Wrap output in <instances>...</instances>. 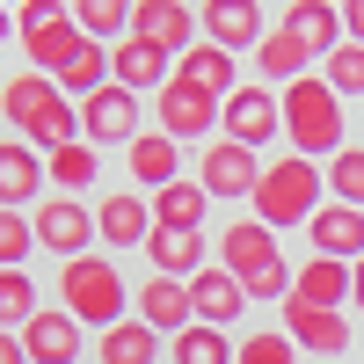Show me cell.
Here are the masks:
<instances>
[{
    "label": "cell",
    "instance_id": "cell-1",
    "mask_svg": "<svg viewBox=\"0 0 364 364\" xmlns=\"http://www.w3.org/2000/svg\"><path fill=\"white\" fill-rule=\"evenodd\" d=\"M219 269H233L255 306H284L291 299V262L277 255V233H269L262 219H233L219 233Z\"/></svg>",
    "mask_w": 364,
    "mask_h": 364
},
{
    "label": "cell",
    "instance_id": "cell-2",
    "mask_svg": "<svg viewBox=\"0 0 364 364\" xmlns=\"http://www.w3.org/2000/svg\"><path fill=\"white\" fill-rule=\"evenodd\" d=\"M0 117H8L29 146H44V154H58V146L80 139V109L58 95V80H44V73H15L8 87H0Z\"/></svg>",
    "mask_w": 364,
    "mask_h": 364
},
{
    "label": "cell",
    "instance_id": "cell-3",
    "mask_svg": "<svg viewBox=\"0 0 364 364\" xmlns=\"http://www.w3.org/2000/svg\"><path fill=\"white\" fill-rule=\"evenodd\" d=\"M321 190H328V175L306 154H284V161H269L255 175V219L269 233H277V226H306L314 211H321Z\"/></svg>",
    "mask_w": 364,
    "mask_h": 364
},
{
    "label": "cell",
    "instance_id": "cell-4",
    "mask_svg": "<svg viewBox=\"0 0 364 364\" xmlns=\"http://www.w3.org/2000/svg\"><path fill=\"white\" fill-rule=\"evenodd\" d=\"M277 102H284V139H291L306 161L343 154V95H336L328 80H314V73H306V80H291Z\"/></svg>",
    "mask_w": 364,
    "mask_h": 364
},
{
    "label": "cell",
    "instance_id": "cell-5",
    "mask_svg": "<svg viewBox=\"0 0 364 364\" xmlns=\"http://www.w3.org/2000/svg\"><path fill=\"white\" fill-rule=\"evenodd\" d=\"M58 299H66V314H73L80 328H117V321H124V306H132L117 262H102V255L58 262Z\"/></svg>",
    "mask_w": 364,
    "mask_h": 364
},
{
    "label": "cell",
    "instance_id": "cell-6",
    "mask_svg": "<svg viewBox=\"0 0 364 364\" xmlns=\"http://www.w3.org/2000/svg\"><path fill=\"white\" fill-rule=\"evenodd\" d=\"M284 132V102H277V87H233V95L219 102V139H233V146H269Z\"/></svg>",
    "mask_w": 364,
    "mask_h": 364
},
{
    "label": "cell",
    "instance_id": "cell-7",
    "mask_svg": "<svg viewBox=\"0 0 364 364\" xmlns=\"http://www.w3.org/2000/svg\"><path fill=\"white\" fill-rule=\"evenodd\" d=\"M284 336H291V350H306L314 364H336L343 350H350V321L343 314H328V306H306V299H284Z\"/></svg>",
    "mask_w": 364,
    "mask_h": 364
},
{
    "label": "cell",
    "instance_id": "cell-8",
    "mask_svg": "<svg viewBox=\"0 0 364 364\" xmlns=\"http://www.w3.org/2000/svg\"><path fill=\"white\" fill-rule=\"evenodd\" d=\"M255 154L248 146H233V139H219V146H204L197 154V182H204V197L211 204H240V197H255Z\"/></svg>",
    "mask_w": 364,
    "mask_h": 364
},
{
    "label": "cell",
    "instance_id": "cell-9",
    "mask_svg": "<svg viewBox=\"0 0 364 364\" xmlns=\"http://www.w3.org/2000/svg\"><path fill=\"white\" fill-rule=\"evenodd\" d=\"M80 139L87 146H132L139 139V95L132 87H102V95H87L80 102Z\"/></svg>",
    "mask_w": 364,
    "mask_h": 364
},
{
    "label": "cell",
    "instance_id": "cell-10",
    "mask_svg": "<svg viewBox=\"0 0 364 364\" xmlns=\"http://www.w3.org/2000/svg\"><path fill=\"white\" fill-rule=\"evenodd\" d=\"M37 248H51V255H87V240H95V211H87L80 197H51V204H37Z\"/></svg>",
    "mask_w": 364,
    "mask_h": 364
},
{
    "label": "cell",
    "instance_id": "cell-11",
    "mask_svg": "<svg viewBox=\"0 0 364 364\" xmlns=\"http://www.w3.org/2000/svg\"><path fill=\"white\" fill-rule=\"evenodd\" d=\"M204 44H219V51H255L269 29H262V0H204Z\"/></svg>",
    "mask_w": 364,
    "mask_h": 364
},
{
    "label": "cell",
    "instance_id": "cell-12",
    "mask_svg": "<svg viewBox=\"0 0 364 364\" xmlns=\"http://www.w3.org/2000/svg\"><path fill=\"white\" fill-rule=\"evenodd\" d=\"M161 132H168L175 146H197V139L219 132V102L197 95V87H182V80H168V87H161Z\"/></svg>",
    "mask_w": 364,
    "mask_h": 364
},
{
    "label": "cell",
    "instance_id": "cell-13",
    "mask_svg": "<svg viewBox=\"0 0 364 364\" xmlns=\"http://www.w3.org/2000/svg\"><path fill=\"white\" fill-rule=\"evenodd\" d=\"M109 80L132 87V95H139V87H154V95H161V87L175 80V58H168L161 44H146V37H117V44H109Z\"/></svg>",
    "mask_w": 364,
    "mask_h": 364
},
{
    "label": "cell",
    "instance_id": "cell-14",
    "mask_svg": "<svg viewBox=\"0 0 364 364\" xmlns=\"http://www.w3.org/2000/svg\"><path fill=\"white\" fill-rule=\"evenodd\" d=\"M132 37H146V44H161L168 58H182L197 44V15L182 8V0H139V8H132Z\"/></svg>",
    "mask_w": 364,
    "mask_h": 364
},
{
    "label": "cell",
    "instance_id": "cell-15",
    "mask_svg": "<svg viewBox=\"0 0 364 364\" xmlns=\"http://www.w3.org/2000/svg\"><path fill=\"white\" fill-rule=\"evenodd\" d=\"M190 314H197L204 328H226V321H240V314H248V291H240V277H233V269L204 262L197 277H190Z\"/></svg>",
    "mask_w": 364,
    "mask_h": 364
},
{
    "label": "cell",
    "instance_id": "cell-16",
    "mask_svg": "<svg viewBox=\"0 0 364 364\" xmlns=\"http://www.w3.org/2000/svg\"><path fill=\"white\" fill-rule=\"evenodd\" d=\"M306 233H314V255H328V262H357L364 255V211L357 204H321L306 219Z\"/></svg>",
    "mask_w": 364,
    "mask_h": 364
},
{
    "label": "cell",
    "instance_id": "cell-17",
    "mask_svg": "<svg viewBox=\"0 0 364 364\" xmlns=\"http://www.w3.org/2000/svg\"><path fill=\"white\" fill-rule=\"evenodd\" d=\"M44 154L37 146H15V139H0V211H22V204H37L44 197Z\"/></svg>",
    "mask_w": 364,
    "mask_h": 364
},
{
    "label": "cell",
    "instance_id": "cell-18",
    "mask_svg": "<svg viewBox=\"0 0 364 364\" xmlns=\"http://www.w3.org/2000/svg\"><path fill=\"white\" fill-rule=\"evenodd\" d=\"M139 321L154 328V336H182V328L197 321V314H190V284H182V277H161V269H154V277L139 284Z\"/></svg>",
    "mask_w": 364,
    "mask_h": 364
},
{
    "label": "cell",
    "instance_id": "cell-19",
    "mask_svg": "<svg viewBox=\"0 0 364 364\" xmlns=\"http://www.w3.org/2000/svg\"><path fill=\"white\" fill-rule=\"evenodd\" d=\"M175 80H182V87H197V95H211V102H226L233 87H240V80H233V51L204 44V37H197L190 51L175 58Z\"/></svg>",
    "mask_w": 364,
    "mask_h": 364
},
{
    "label": "cell",
    "instance_id": "cell-20",
    "mask_svg": "<svg viewBox=\"0 0 364 364\" xmlns=\"http://www.w3.org/2000/svg\"><path fill=\"white\" fill-rule=\"evenodd\" d=\"M22 350H29V364H80V321L58 306V314H37L22 328Z\"/></svg>",
    "mask_w": 364,
    "mask_h": 364
},
{
    "label": "cell",
    "instance_id": "cell-21",
    "mask_svg": "<svg viewBox=\"0 0 364 364\" xmlns=\"http://www.w3.org/2000/svg\"><path fill=\"white\" fill-rule=\"evenodd\" d=\"M277 29H291V37L306 44L314 58H328V51L343 44V8H336V0H291Z\"/></svg>",
    "mask_w": 364,
    "mask_h": 364
},
{
    "label": "cell",
    "instance_id": "cell-22",
    "mask_svg": "<svg viewBox=\"0 0 364 364\" xmlns=\"http://www.w3.org/2000/svg\"><path fill=\"white\" fill-rule=\"evenodd\" d=\"M95 233L109 240V248H146V240H154V204H139V190H124V197H102V211H95Z\"/></svg>",
    "mask_w": 364,
    "mask_h": 364
},
{
    "label": "cell",
    "instance_id": "cell-23",
    "mask_svg": "<svg viewBox=\"0 0 364 364\" xmlns=\"http://www.w3.org/2000/svg\"><path fill=\"white\" fill-rule=\"evenodd\" d=\"M146 262H154L161 277H182V284H190L197 269H204V233H197V226H154Z\"/></svg>",
    "mask_w": 364,
    "mask_h": 364
},
{
    "label": "cell",
    "instance_id": "cell-24",
    "mask_svg": "<svg viewBox=\"0 0 364 364\" xmlns=\"http://www.w3.org/2000/svg\"><path fill=\"white\" fill-rule=\"evenodd\" d=\"M124 161H132V175L146 182V190H168V182H182V146H175L168 132H139V139L124 146Z\"/></svg>",
    "mask_w": 364,
    "mask_h": 364
},
{
    "label": "cell",
    "instance_id": "cell-25",
    "mask_svg": "<svg viewBox=\"0 0 364 364\" xmlns=\"http://www.w3.org/2000/svg\"><path fill=\"white\" fill-rule=\"evenodd\" d=\"M291 299H306V306H328V314H343V299H350V262H299L291 269Z\"/></svg>",
    "mask_w": 364,
    "mask_h": 364
},
{
    "label": "cell",
    "instance_id": "cell-26",
    "mask_svg": "<svg viewBox=\"0 0 364 364\" xmlns=\"http://www.w3.org/2000/svg\"><path fill=\"white\" fill-rule=\"evenodd\" d=\"M306 66H314V51L291 37V29H269V37L255 44V73L262 80H277V87H291V80H306Z\"/></svg>",
    "mask_w": 364,
    "mask_h": 364
},
{
    "label": "cell",
    "instance_id": "cell-27",
    "mask_svg": "<svg viewBox=\"0 0 364 364\" xmlns=\"http://www.w3.org/2000/svg\"><path fill=\"white\" fill-rule=\"evenodd\" d=\"M80 44H87V37H80V22H73V15H66V22H51V29H29V37H22L29 66H37L44 80H58V66H66Z\"/></svg>",
    "mask_w": 364,
    "mask_h": 364
},
{
    "label": "cell",
    "instance_id": "cell-28",
    "mask_svg": "<svg viewBox=\"0 0 364 364\" xmlns=\"http://www.w3.org/2000/svg\"><path fill=\"white\" fill-rule=\"evenodd\" d=\"M44 175L58 182V197H80V190H95L102 154H95L87 139H73V146H58V154H44Z\"/></svg>",
    "mask_w": 364,
    "mask_h": 364
},
{
    "label": "cell",
    "instance_id": "cell-29",
    "mask_svg": "<svg viewBox=\"0 0 364 364\" xmlns=\"http://www.w3.org/2000/svg\"><path fill=\"white\" fill-rule=\"evenodd\" d=\"M102 87H109V44H95V37H87L73 58H66V66H58V95H102Z\"/></svg>",
    "mask_w": 364,
    "mask_h": 364
},
{
    "label": "cell",
    "instance_id": "cell-30",
    "mask_svg": "<svg viewBox=\"0 0 364 364\" xmlns=\"http://www.w3.org/2000/svg\"><path fill=\"white\" fill-rule=\"evenodd\" d=\"M102 364H161V336L146 321H117L102 328Z\"/></svg>",
    "mask_w": 364,
    "mask_h": 364
},
{
    "label": "cell",
    "instance_id": "cell-31",
    "mask_svg": "<svg viewBox=\"0 0 364 364\" xmlns=\"http://www.w3.org/2000/svg\"><path fill=\"white\" fill-rule=\"evenodd\" d=\"M66 8L80 22V37L109 44V37H132V8H139V0H66Z\"/></svg>",
    "mask_w": 364,
    "mask_h": 364
},
{
    "label": "cell",
    "instance_id": "cell-32",
    "mask_svg": "<svg viewBox=\"0 0 364 364\" xmlns=\"http://www.w3.org/2000/svg\"><path fill=\"white\" fill-rule=\"evenodd\" d=\"M204 182H168V190H154V226H197L204 233Z\"/></svg>",
    "mask_w": 364,
    "mask_h": 364
},
{
    "label": "cell",
    "instance_id": "cell-33",
    "mask_svg": "<svg viewBox=\"0 0 364 364\" xmlns=\"http://www.w3.org/2000/svg\"><path fill=\"white\" fill-rule=\"evenodd\" d=\"M168 357H175V364H233V336H226V328L190 321V328L168 343Z\"/></svg>",
    "mask_w": 364,
    "mask_h": 364
},
{
    "label": "cell",
    "instance_id": "cell-34",
    "mask_svg": "<svg viewBox=\"0 0 364 364\" xmlns=\"http://www.w3.org/2000/svg\"><path fill=\"white\" fill-rule=\"evenodd\" d=\"M37 314H44V306H37V284H29V269H0V328H15V336H22Z\"/></svg>",
    "mask_w": 364,
    "mask_h": 364
},
{
    "label": "cell",
    "instance_id": "cell-35",
    "mask_svg": "<svg viewBox=\"0 0 364 364\" xmlns=\"http://www.w3.org/2000/svg\"><path fill=\"white\" fill-rule=\"evenodd\" d=\"M328 190H336V204L364 211V146H343V154L328 161Z\"/></svg>",
    "mask_w": 364,
    "mask_h": 364
},
{
    "label": "cell",
    "instance_id": "cell-36",
    "mask_svg": "<svg viewBox=\"0 0 364 364\" xmlns=\"http://www.w3.org/2000/svg\"><path fill=\"white\" fill-rule=\"evenodd\" d=\"M321 80L336 87V95H364V44H336L328 66H321Z\"/></svg>",
    "mask_w": 364,
    "mask_h": 364
},
{
    "label": "cell",
    "instance_id": "cell-37",
    "mask_svg": "<svg viewBox=\"0 0 364 364\" xmlns=\"http://www.w3.org/2000/svg\"><path fill=\"white\" fill-rule=\"evenodd\" d=\"M233 364H299V350H291V336H284V328H262V336L233 343Z\"/></svg>",
    "mask_w": 364,
    "mask_h": 364
},
{
    "label": "cell",
    "instance_id": "cell-38",
    "mask_svg": "<svg viewBox=\"0 0 364 364\" xmlns=\"http://www.w3.org/2000/svg\"><path fill=\"white\" fill-rule=\"evenodd\" d=\"M37 248V226L22 211H0V269H22V255Z\"/></svg>",
    "mask_w": 364,
    "mask_h": 364
},
{
    "label": "cell",
    "instance_id": "cell-39",
    "mask_svg": "<svg viewBox=\"0 0 364 364\" xmlns=\"http://www.w3.org/2000/svg\"><path fill=\"white\" fill-rule=\"evenodd\" d=\"M73 8H66V0H22V8H15V37H29V29H51V22H66Z\"/></svg>",
    "mask_w": 364,
    "mask_h": 364
},
{
    "label": "cell",
    "instance_id": "cell-40",
    "mask_svg": "<svg viewBox=\"0 0 364 364\" xmlns=\"http://www.w3.org/2000/svg\"><path fill=\"white\" fill-rule=\"evenodd\" d=\"M343 44H364V0H343Z\"/></svg>",
    "mask_w": 364,
    "mask_h": 364
},
{
    "label": "cell",
    "instance_id": "cell-41",
    "mask_svg": "<svg viewBox=\"0 0 364 364\" xmlns=\"http://www.w3.org/2000/svg\"><path fill=\"white\" fill-rule=\"evenodd\" d=\"M0 364H29V350H22L15 328H0Z\"/></svg>",
    "mask_w": 364,
    "mask_h": 364
},
{
    "label": "cell",
    "instance_id": "cell-42",
    "mask_svg": "<svg viewBox=\"0 0 364 364\" xmlns=\"http://www.w3.org/2000/svg\"><path fill=\"white\" fill-rule=\"evenodd\" d=\"M350 299H357V306H364V255L350 262Z\"/></svg>",
    "mask_w": 364,
    "mask_h": 364
},
{
    "label": "cell",
    "instance_id": "cell-43",
    "mask_svg": "<svg viewBox=\"0 0 364 364\" xmlns=\"http://www.w3.org/2000/svg\"><path fill=\"white\" fill-rule=\"evenodd\" d=\"M0 37H15V22H8V8H0Z\"/></svg>",
    "mask_w": 364,
    "mask_h": 364
},
{
    "label": "cell",
    "instance_id": "cell-44",
    "mask_svg": "<svg viewBox=\"0 0 364 364\" xmlns=\"http://www.w3.org/2000/svg\"><path fill=\"white\" fill-rule=\"evenodd\" d=\"M0 8H22V0H0Z\"/></svg>",
    "mask_w": 364,
    "mask_h": 364
},
{
    "label": "cell",
    "instance_id": "cell-45",
    "mask_svg": "<svg viewBox=\"0 0 364 364\" xmlns=\"http://www.w3.org/2000/svg\"><path fill=\"white\" fill-rule=\"evenodd\" d=\"M336 8H343V0H336Z\"/></svg>",
    "mask_w": 364,
    "mask_h": 364
}]
</instances>
